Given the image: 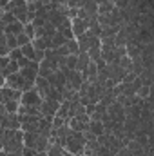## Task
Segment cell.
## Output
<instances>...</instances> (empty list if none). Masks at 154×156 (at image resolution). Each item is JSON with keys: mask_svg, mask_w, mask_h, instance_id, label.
<instances>
[{"mask_svg": "<svg viewBox=\"0 0 154 156\" xmlns=\"http://www.w3.org/2000/svg\"><path fill=\"white\" fill-rule=\"evenodd\" d=\"M22 142H24V147H31L37 153H45L49 147V138L42 136L38 133H24Z\"/></svg>", "mask_w": 154, "mask_h": 156, "instance_id": "6da1fadb", "label": "cell"}, {"mask_svg": "<svg viewBox=\"0 0 154 156\" xmlns=\"http://www.w3.org/2000/svg\"><path fill=\"white\" fill-rule=\"evenodd\" d=\"M83 145H85V138H83V133H76L73 131L67 138H65V144H64V149L73 156H82L83 153Z\"/></svg>", "mask_w": 154, "mask_h": 156, "instance_id": "7a4b0ae2", "label": "cell"}, {"mask_svg": "<svg viewBox=\"0 0 154 156\" xmlns=\"http://www.w3.org/2000/svg\"><path fill=\"white\" fill-rule=\"evenodd\" d=\"M4 83H5L7 87H11V89H16V91H20V93H24V91H27V89L35 87L31 82H27L26 78L22 76L18 71H16V73H13V75H9L7 78H4Z\"/></svg>", "mask_w": 154, "mask_h": 156, "instance_id": "3957f363", "label": "cell"}, {"mask_svg": "<svg viewBox=\"0 0 154 156\" xmlns=\"http://www.w3.org/2000/svg\"><path fill=\"white\" fill-rule=\"evenodd\" d=\"M20 105H33V107H38L40 104H42V96L38 94V91L35 89V87H31V89H27V91H24L22 94H20Z\"/></svg>", "mask_w": 154, "mask_h": 156, "instance_id": "277c9868", "label": "cell"}, {"mask_svg": "<svg viewBox=\"0 0 154 156\" xmlns=\"http://www.w3.org/2000/svg\"><path fill=\"white\" fill-rule=\"evenodd\" d=\"M89 122H91L89 115H85V113H83V115H76V116L69 118L67 125L71 127V131H76V133H83V131L87 129Z\"/></svg>", "mask_w": 154, "mask_h": 156, "instance_id": "5b68a950", "label": "cell"}, {"mask_svg": "<svg viewBox=\"0 0 154 156\" xmlns=\"http://www.w3.org/2000/svg\"><path fill=\"white\" fill-rule=\"evenodd\" d=\"M107 115H109V118H111L114 123H123V122H125V109H123L116 100L107 107Z\"/></svg>", "mask_w": 154, "mask_h": 156, "instance_id": "8992f818", "label": "cell"}, {"mask_svg": "<svg viewBox=\"0 0 154 156\" xmlns=\"http://www.w3.org/2000/svg\"><path fill=\"white\" fill-rule=\"evenodd\" d=\"M71 29H73V35H75V38L80 37V35H83V33H87V29H89V22H87V18H73L71 20Z\"/></svg>", "mask_w": 154, "mask_h": 156, "instance_id": "52a82bcc", "label": "cell"}, {"mask_svg": "<svg viewBox=\"0 0 154 156\" xmlns=\"http://www.w3.org/2000/svg\"><path fill=\"white\" fill-rule=\"evenodd\" d=\"M20 91H16V89H11V87H7L5 83L0 87V104H5L7 100H20Z\"/></svg>", "mask_w": 154, "mask_h": 156, "instance_id": "ba28073f", "label": "cell"}, {"mask_svg": "<svg viewBox=\"0 0 154 156\" xmlns=\"http://www.w3.org/2000/svg\"><path fill=\"white\" fill-rule=\"evenodd\" d=\"M35 89L38 91V94L42 96V100H44V98H45V94H47V91L51 89V83H49V80H47V78L37 76V80H35Z\"/></svg>", "mask_w": 154, "mask_h": 156, "instance_id": "9c48e42d", "label": "cell"}, {"mask_svg": "<svg viewBox=\"0 0 154 156\" xmlns=\"http://www.w3.org/2000/svg\"><path fill=\"white\" fill-rule=\"evenodd\" d=\"M89 62H91V58H89V55H87L85 51H82V53H78V60H76V71H80V73H85V71H87V66H89Z\"/></svg>", "mask_w": 154, "mask_h": 156, "instance_id": "30bf717a", "label": "cell"}, {"mask_svg": "<svg viewBox=\"0 0 154 156\" xmlns=\"http://www.w3.org/2000/svg\"><path fill=\"white\" fill-rule=\"evenodd\" d=\"M56 31H58V33H60V35H62L65 40L75 38V35H73V29H71V20H69V18H67V20H65L62 26H58V27H56Z\"/></svg>", "mask_w": 154, "mask_h": 156, "instance_id": "8fae6325", "label": "cell"}, {"mask_svg": "<svg viewBox=\"0 0 154 156\" xmlns=\"http://www.w3.org/2000/svg\"><path fill=\"white\" fill-rule=\"evenodd\" d=\"M22 31H24V24H20V22H16V20L4 27V35H15V37H16V35L22 33Z\"/></svg>", "mask_w": 154, "mask_h": 156, "instance_id": "7c38bea8", "label": "cell"}, {"mask_svg": "<svg viewBox=\"0 0 154 156\" xmlns=\"http://www.w3.org/2000/svg\"><path fill=\"white\" fill-rule=\"evenodd\" d=\"M85 131H89L91 134H94V136H100V134H103L105 131H103V123L102 122H94V120H91L89 122V125H87V129Z\"/></svg>", "mask_w": 154, "mask_h": 156, "instance_id": "4fadbf2b", "label": "cell"}, {"mask_svg": "<svg viewBox=\"0 0 154 156\" xmlns=\"http://www.w3.org/2000/svg\"><path fill=\"white\" fill-rule=\"evenodd\" d=\"M114 2H111V0H105V2H102V4H98V9H96V15H109L113 9H114Z\"/></svg>", "mask_w": 154, "mask_h": 156, "instance_id": "5bb4252c", "label": "cell"}, {"mask_svg": "<svg viewBox=\"0 0 154 156\" xmlns=\"http://www.w3.org/2000/svg\"><path fill=\"white\" fill-rule=\"evenodd\" d=\"M65 154V149L58 144H49L47 151H45V156H64Z\"/></svg>", "mask_w": 154, "mask_h": 156, "instance_id": "9a60e30c", "label": "cell"}, {"mask_svg": "<svg viewBox=\"0 0 154 156\" xmlns=\"http://www.w3.org/2000/svg\"><path fill=\"white\" fill-rule=\"evenodd\" d=\"M20 51H22V56H26V58H29V60H35V53H37V51H35V47L31 45V42L26 44V45H22ZM35 62H37V60H35Z\"/></svg>", "mask_w": 154, "mask_h": 156, "instance_id": "2e32d148", "label": "cell"}, {"mask_svg": "<svg viewBox=\"0 0 154 156\" xmlns=\"http://www.w3.org/2000/svg\"><path fill=\"white\" fill-rule=\"evenodd\" d=\"M151 91H152L151 85H140L138 91H136V96L142 98V100H147V98H151Z\"/></svg>", "mask_w": 154, "mask_h": 156, "instance_id": "e0dca14e", "label": "cell"}, {"mask_svg": "<svg viewBox=\"0 0 154 156\" xmlns=\"http://www.w3.org/2000/svg\"><path fill=\"white\" fill-rule=\"evenodd\" d=\"M2 105H4V111H5V113H16L18 107H20V102H18V100H7V102L2 104Z\"/></svg>", "mask_w": 154, "mask_h": 156, "instance_id": "ac0fdd59", "label": "cell"}, {"mask_svg": "<svg viewBox=\"0 0 154 156\" xmlns=\"http://www.w3.org/2000/svg\"><path fill=\"white\" fill-rule=\"evenodd\" d=\"M18 69H20V67H18V64L11 60V62H9V66H7V67H5L4 71H0V75H2V78H7L9 75H13V73H16Z\"/></svg>", "mask_w": 154, "mask_h": 156, "instance_id": "d6986e66", "label": "cell"}, {"mask_svg": "<svg viewBox=\"0 0 154 156\" xmlns=\"http://www.w3.org/2000/svg\"><path fill=\"white\" fill-rule=\"evenodd\" d=\"M140 80L143 85H151L152 87V69H143V73L140 75Z\"/></svg>", "mask_w": 154, "mask_h": 156, "instance_id": "ffe728a7", "label": "cell"}, {"mask_svg": "<svg viewBox=\"0 0 154 156\" xmlns=\"http://www.w3.org/2000/svg\"><path fill=\"white\" fill-rule=\"evenodd\" d=\"M76 60H78V55H67V56H65V66H64V69H69V71L76 69Z\"/></svg>", "mask_w": 154, "mask_h": 156, "instance_id": "44dd1931", "label": "cell"}, {"mask_svg": "<svg viewBox=\"0 0 154 156\" xmlns=\"http://www.w3.org/2000/svg\"><path fill=\"white\" fill-rule=\"evenodd\" d=\"M65 47H67L69 55H78V53H80V47H78V42H76V38L65 40Z\"/></svg>", "mask_w": 154, "mask_h": 156, "instance_id": "7402d4cb", "label": "cell"}, {"mask_svg": "<svg viewBox=\"0 0 154 156\" xmlns=\"http://www.w3.org/2000/svg\"><path fill=\"white\" fill-rule=\"evenodd\" d=\"M31 45L35 47V51H45V49H47V44H45V40H44V38H38V37H35V38L31 40Z\"/></svg>", "mask_w": 154, "mask_h": 156, "instance_id": "603a6c76", "label": "cell"}, {"mask_svg": "<svg viewBox=\"0 0 154 156\" xmlns=\"http://www.w3.org/2000/svg\"><path fill=\"white\" fill-rule=\"evenodd\" d=\"M5 45H7L9 51H11V49H16V47H18L16 37H15V35H5Z\"/></svg>", "mask_w": 154, "mask_h": 156, "instance_id": "cb8c5ba5", "label": "cell"}, {"mask_svg": "<svg viewBox=\"0 0 154 156\" xmlns=\"http://www.w3.org/2000/svg\"><path fill=\"white\" fill-rule=\"evenodd\" d=\"M22 33H24L29 40H33L35 38V26H33V24H24V31H22Z\"/></svg>", "mask_w": 154, "mask_h": 156, "instance_id": "d4e9b609", "label": "cell"}, {"mask_svg": "<svg viewBox=\"0 0 154 156\" xmlns=\"http://www.w3.org/2000/svg\"><path fill=\"white\" fill-rule=\"evenodd\" d=\"M7 56H9V60H13V62H16L18 58H22V51H20V47H16V49H11Z\"/></svg>", "mask_w": 154, "mask_h": 156, "instance_id": "484cf974", "label": "cell"}, {"mask_svg": "<svg viewBox=\"0 0 154 156\" xmlns=\"http://www.w3.org/2000/svg\"><path fill=\"white\" fill-rule=\"evenodd\" d=\"M29 42H31V40L27 38L24 33H18V35H16V44H18V47H22V45H26V44H29Z\"/></svg>", "mask_w": 154, "mask_h": 156, "instance_id": "4316f807", "label": "cell"}, {"mask_svg": "<svg viewBox=\"0 0 154 156\" xmlns=\"http://www.w3.org/2000/svg\"><path fill=\"white\" fill-rule=\"evenodd\" d=\"M35 154H37L35 149H31V147H22V156H35Z\"/></svg>", "mask_w": 154, "mask_h": 156, "instance_id": "83f0119b", "label": "cell"}, {"mask_svg": "<svg viewBox=\"0 0 154 156\" xmlns=\"http://www.w3.org/2000/svg\"><path fill=\"white\" fill-rule=\"evenodd\" d=\"M65 5H67V7H75V9H78V7H80V0H67Z\"/></svg>", "mask_w": 154, "mask_h": 156, "instance_id": "f1b7e54d", "label": "cell"}, {"mask_svg": "<svg viewBox=\"0 0 154 156\" xmlns=\"http://www.w3.org/2000/svg\"><path fill=\"white\" fill-rule=\"evenodd\" d=\"M44 56H45V51H37V53H35V60H37V62H42Z\"/></svg>", "mask_w": 154, "mask_h": 156, "instance_id": "f546056e", "label": "cell"}, {"mask_svg": "<svg viewBox=\"0 0 154 156\" xmlns=\"http://www.w3.org/2000/svg\"><path fill=\"white\" fill-rule=\"evenodd\" d=\"M9 55V49H7V45L4 44V45H0V56H7Z\"/></svg>", "mask_w": 154, "mask_h": 156, "instance_id": "4dcf8cb0", "label": "cell"}, {"mask_svg": "<svg viewBox=\"0 0 154 156\" xmlns=\"http://www.w3.org/2000/svg\"><path fill=\"white\" fill-rule=\"evenodd\" d=\"M51 4H54V5H65V2L67 0H49Z\"/></svg>", "mask_w": 154, "mask_h": 156, "instance_id": "1f68e13d", "label": "cell"}, {"mask_svg": "<svg viewBox=\"0 0 154 156\" xmlns=\"http://www.w3.org/2000/svg\"><path fill=\"white\" fill-rule=\"evenodd\" d=\"M5 156H22V153H7Z\"/></svg>", "mask_w": 154, "mask_h": 156, "instance_id": "d6a6232c", "label": "cell"}, {"mask_svg": "<svg viewBox=\"0 0 154 156\" xmlns=\"http://www.w3.org/2000/svg\"><path fill=\"white\" fill-rule=\"evenodd\" d=\"M4 85V78H2V75H0V87Z\"/></svg>", "mask_w": 154, "mask_h": 156, "instance_id": "836d02e7", "label": "cell"}, {"mask_svg": "<svg viewBox=\"0 0 154 156\" xmlns=\"http://www.w3.org/2000/svg\"><path fill=\"white\" fill-rule=\"evenodd\" d=\"M35 156H45V153H37Z\"/></svg>", "mask_w": 154, "mask_h": 156, "instance_id": "e575fe53", "label": "cell"}]
</instances>
